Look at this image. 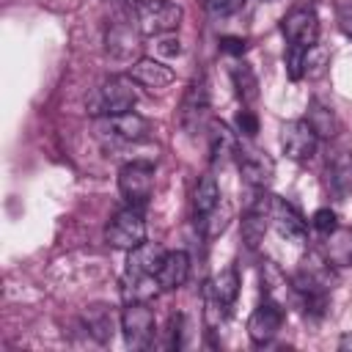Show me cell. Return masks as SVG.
<instances>
[{
  "instance_id": "1",
  "label": "cell",
  "mask_w": 352,
  "mask_h": 352,
  "mask_svg": "<svg viewBox=\"0 0 352 352\" xmlns=\"http://www.w3.org/2000/svg\"><path fill=\"white\" fill-rule=\"evenodd\" d=\"M248 209H256L286 242H305V234H308V223L302 220V214L283 198L267 192V190H258L253 204Z\"/></svg>"
},
{
  "instance_id": "2",
  "label": "cell",
  "mask_w": 352,
  "mask_h": 352,
  "mask_svg": "<svg viewBox=\"0 0 352 352\" xmlns=\"http://www.w3.org/2000/svg\"><path fill=\"white\" fill-rule=\"evenodd\" d=\"M138 104V82L129 74H113L85 99L91 116H118Z\"/></svg>"
},
{
  "instance_id": "3",
  "label": "cell",
  "mask_w": 352,
  "mask_h": 352,
  "mask_svg": "<svg viewBox=\"0 0 352 352\" xmlns=\"http://www.w3.org/2000/svg\"><path fill=\"white\" fill-rule=\"evenodd\" d=\"M292 286H294V300H300V297H330V292L336 286V267L327 264V258L322 253L311 250L297 264V270L292 275Z\"/></svg>"
},
{
  "instance_id": "4",
  "label": "cell",
  "mask_w": 352,
  "mask_h": 352,
  "mask_svg": "<svg viewBox=\"0 0 352 352\" xmlns=\"http://www.w3.org/2000/svg\"><path fill=\"white\" fill-rule=\"evenodd\" d=\"M104 239L110 248H118V250H132L138 248L140 242H146V220H143V209L140 206H124L118 209L107 228H104Z\"/></svg>"
},
{
  "instance_id": "5",
  "label": "cell",
  "mask_w": 352,
  "mask_h": 352,
  "mask_svg": "<svg viewBox=\"0 0 352 352\" xmlns=\"http://www.w3.org/2000/svg\"><path fill=\"white\" fill-rule=\"evenodd\" d=\"M118 192L129 206H146L154 192V162L132 160L118 170Z\"/></svg>"
},
{
  "instance_id": "6",
  "label": "cell",
  "mask_w": 352,
  "mask_h": 352,
  "mask_svg": "<svg viewBox=\"0 0 352 352\" xmlns=\"http://www.w3.org/2000/svg\"><path fill=\"white\" fill-rule=\"evenodd\" d=\"M234 160H236V168H239L242 179H245L250 187H256V190H264V187L272 182V176H275V160H272L264 148L253 146V140L239 138Z\"/></svg>"
},
{
  "instance_id": "7",
  "label": "cell",
  "mask_w": 352,
  "mask_h": 352,
  "mask_svg": "<svg viewBox=\"0 0 352 352\" xmlns=\"http://www.w3.org/2000/svg\"><path fill=\"white\" fill-rule=\"evenodd\" d=\"M121 333L129 349H146L154 344L157 319L148 302H126V308L121 311Z\"/></svg>"
},
{
  "instance_id": "8",
  "label": "cell",
  "mask_w": 352,
  "mask_h": 352,
  "mask_svg": "<svg viewBox=\"0 0 352 352\" xmlns=\"http://www.w3.org/2000/svg\"><path fill=\"white\" fill-rule=\"evenodd\" d=\"M179 124L187 135H198L204 132L212 121H209V88L204 77H195L184 96H182V110H179Z\"/></svg>"
},
{
  "instance_id": "9",
  "label": "cell",
  "mask_w": 352,
  "mask_h": 352,
  "mask_svg": "<svg viewBox=\"0 0 352 352\" xmlns=\"http://www.w3.org/2000/svg\"><path fill=\"white\" fill-rule=\"evenodd\" d=\"M182 6L173 0H148L138 6V30L146 36H162L173 33L182 25Z\"/></svg>"
},
{
  "instance_id": "10",
  "label": "cell",
  "mask_w": 352,
  "mask_h": 352,
  "mask_svg": "<svg viewBox=\"0 0 352 352\" xmlns=\"http://www.w3.org/2000/svg\"><path fill=\"white\" fill-rule=\"evenodd\" d=\"M280 33L286 36L289 44L311 50L319 41V16L314 6H294L283 19H280Z\"/></svg>"
},
{
  "instance_id": "11",
  "label": "cell",
  "mask_w": 352,
  "mask_h": 352,
  "mask_svg": "<svg viewBox=\"0 0 352 352\" xmlns=\"http://www.w3.org/2000/svg\"><path fill=\"white\" fill-rule=\"evenodd\" d=\"M316 146H319V135L314 132V126L305 121V118H294V121H286L283 129H280V148L289 160L294 162H305L316 154Z\"/></svg>"
},
{
  "instance_id": "12",
  "label": "cell",
  "mask_w": 352,
  "mask_h": 352,
  "mask_svg": "<svg viewBox=\"0 0 352 352\" xmlns=\"http://www.w3.org/2000/svg\"><path fill=\"white\" fill-rule=\"evenodd\" d=\"M280 324H283V305L264 297V302L248 319V336L256 346H264L278 336Z\"/></svg>"
},
{
  "instance_id": "13",
  "label": "cell",
  "mask_w": 352,
  "mask_h": 352,
  "mask_svg": "<svg viewBox=\"0 0 352 352\" xmlns=\"http://www.w3.org/2000/svg\"><path fill=\"white\" fill-rule=\"evenodd\" d=\"M99 126L107 129L113 138H121L126 143H140V140L151 138V124L135 110H126V113H118V116H102Z\"/></svg>"
},
{
  "instance_id": "14",
  "label": "cell",
  "mask_w": 352,
  "mask_h": 352,
  "mask_svg": "<svg viewBox=\"0 0 352 352\" xmlns=\"http://www.w3.org/2000/svg\"><path fill=\"white\" fill-rule=\"evenodd\" d=\"M319 253L333 264L336 270L352 267V228L349 226H336L330 234H322V248Z\"/></svg>"
},
{
  "instance_id": "15",
  "label": "cell",
  "mask_w": 352,
  "mask_h": 352,
  "mask_svg": "<svg viewBox=\"0 0 352 352\" xmlns=\"http://www.w3.org/2000/svg\"><path fill=\"white\" fill-rule=\"evenodd\" d=\"M129 77L143 85V88H151V91H160V88H168L173 82V69L165 66L160 58H138L132 66H129Z\"/></svg>"
},
{
  "instance_id": "16",
  "label": "cell",
  "mask_w": 352,
  "mask_h": 352,
  "mask_svg": "<svg viewBox=\"0 0 352 352\" xmlns=\"http://www.w3.org/2000/svg\"><path fill=\"white\" fill-rule=\"evenodd\" d=\"M190 278V256L184 250H168L160 270H157V280L162 292H176L187 283Z\"/></svg>"
},
{
  "instance_id": "17",
  "label": "cell",
  "mask_w": 352,
  "mask_h": 352,
  "mask_svg": "<svg viewBox=\"0 0 352 352\" xmlns=\"http://www.w3.org/2000/svg\"><path fill=\"white\" fill-rule=\"evenodd\" d=\"M165 253L168 250L162 245H157V242H140L138 248L129 250L124 275H154L157 278V270H160Z\"/></svg>"
},
{
  "instance_id": "18",
  "label": "cell",
  "mask_w": 352,
  "mask_h": 352,
  "mask_svg": "<svg viewBox=\"0 0 352 352\" xmlns=\"http://www.w3.org/2000/svg\"><path fill=\"white\" fill-rule=\"evenodd\" d=\"M327 187L341 201L352 195V154L349 151H336L327 160Z\"/></svg>"
},
{
  "instance_id": "19",
  "label": "cell",
  "mask_w": 352,
  "mask_h": 352,
  "mask_svg": "<svg viewBox=\"0 0 352 352\" xmlns=\"http://www.w3.org/2000/svg\"><path fill=\"white\" fill-rule=\"evenodd\" d=\"M236 143H239V135L231 132L223 121L209 124V160H212V165H223L228 157H234Z\"/></svg>"
},
{
  "instance_id": "20",
  "label": "cell",
  "mask_w": 352,
  "mask_h": 352,
  "mask_svg": "<svg viewBox=\"0 0 352 352\" xmlns=\"http://www.w3.org/2000/svg\"><path fill=\"white\" fill-rule=\"evenodd\" d=\"M82 322H85V330H88L99 344H107V341L113 338V333H116V314H113L110 305H102V302L88 305V308L82 311Z\"/></svg>"
},
{
  "instance_id": "21",
  "label": "cell",
  "mask_w": 352,
  "mask_h": 352,
  "mask_svg": "<svg viewBox=\"0 0 352 352\" xmlns=\"http://www.w3.org/2000/svg\"><path fill=\"white\" fill-rule=\"evenodd\" d=\"M220 201H223V195H220L217 179H214L212 173L201 176V179H198V184H195V192H192V212H195V217H198V220H204L209 212H214V209H217V204H220Z\"/></svg>"
},
{
  "instance_id": "22",
  "label": "cell",
  "mask_w": 352,
  "mask_h": 352,
  "mask_svg": "<svg viewBox=\"0 0 352 352\" xmlns=\"http://www.w3.org/2000/svg\"><path fill=\"white\" fill-rule=\"evenodd\" d=\"M228 74H231L234 94L239 96V102H242V104H250V102H256V99H258V77H256V72H253L245 60L231 63Z\"/></svg>"
},
{
  "instance_id": "23",
  "label": "cell",
  "mask_w": 352,
  "mask_h": 352,
  "mask_svg": "<svg viewBox=\"0 0 352 352\" xmlns=\"http://www.w3.org/2000/svg\"><path fill=\"white\" fill-rule=\"evenodd\" d=\"M261 286H264V297L267 300H275V302H286L289 297H294V286L292 280H286V275L272 264V261H264L261 267Z\"/></svg>"
},
{
  "instance_id": "24",
  "label": "cell",
  "mask_w": 352,
  "mask_h": 352,
  "mask_svg": "<svg viewBox=\"0 0 352 352\" xmlns=\"http://www.w3.org/2000/svg\"><path fill=\"white\" fill-rule=\"evenodd\" d=\"M209 286H212V292L220 297V302L231 311V305H234L236 297H239V272H236L234 267H226V270H220V272L209 280Z\"/></svg>"
},
{
  "instance_id": "25",
  "label": "cell",
  "mask_w": 352,
  "mask_h": 352,
  "mask_svg": "<svg viewBox=\"0 0 352 352\" xmlns=\"http://www.w3.org/2000/svg\"><path fill=\"white\" fill-rule=\"evenodd\" d=\"M305 121L314 126V132H316L319 138H333L336 129H338L336 113H333L327 104H319V102H311V107H308V118H305Z\"/></svg>"
},
{
  "instance_id": "26",
  "label": "cell",
  "mask_w": 352,
  "mask_h": 352,
  "mask_svg": "<svg viewBox=\"0 0 352 352\" xmlns=\"http://www.w3.org/2000/svg\"><path fill=\"white\" fill-rule=\"evenodd\" d=\"M135 47H138V38H135V33H132L129 28L116 25V28L107 33V52H110L113 58H129V55L135 52Z\"/></svg>"
},
{
  "instance_id": "27",
  "label": "cell",
  "mask_w": 352,
  "mask_h": 352,
  "mask_svg": "<svg viewBox=\"0 0 352 352\" xmlns=\"http://www.w3.org/2000/svg\"><path fill=\"white\" fill-rule=\"evenodd\" d=\"M267 228H270V223H267L256 209H248V212H245V217H242V239L248 242V248H256V245L264 239Z\"/></svg>"
},
{
  "instance_id": "28",
  "label": "cell",
  "mask_w": 352,
  "mask_h": 352,
  "mask_svg": "<svg viewBox=\"0 0 352 352\" xmlns=\"http://www.w3.org/2000/svg\"><path fill=\"white\" fill-rule=\"evenodd\" d=\"M226 316H228V308L220 302V297L212 292V286H209V280H206V283H204V319H206V324L214 330V327L223 324Z\"/></svg>"
},
{
  "instance_id": "29",
  "label": "cell",
  "mask_w": 352,
  "mask_h": 352,
  "mask_svg": "<svg viewBox=\"0 0 352 352\" xmlns=\"http://www.w3.org/2000/svg\"><path fill=\"white\" fill-rule=\"evenodd\" d=\"M305 55H308L305 47L289 44V50H286V74H289V80H302L305 77Z\"/></svg>"
},
{
  "instance_id": "30",
  "label": "cell",
  "mask_w": 352,
  "mask_h": 352,
  "mask_svg": "<svg viewBox=\"0 0 352 352\" xmlns=\"http://www.w3.org/2000/svg\"><path fill=\"white\" fill-rule=\"evenodd\" d=\"M234 124H236V135L245 138V140H253V138L258 135V116H256L253 110H248V107H242V110L236 113Z\"/></svg>"
},
{
  "instance_id": "31",
  "label": "cell",
  "mask_w": 352,
  "mask_h": 352,
  "mask_svg": "<svg viewBox=\"0 0 352 352\" xmlns=\"http://www.w3.org/2000/svg\"><path fill=\"white\" fill-rule=\"evenodd\" d=\"M336 226H338V217H336V212H333V209H327V206L316 209V212H314V217H311V228H314L319 236H322V234H330Z\"/></svg>"
},
{
  "instance_id": "32",
  "label": "cell",
  "mask_w": 352,
  "mask_h": 352,
  "mask_svg": "<svg viewBox=\"0 0 352 352\" xmlns=\"http://www.w3.org/2000/svg\"><path fill=\"white\" fill-rule=\"evenodd\" d=\"M324 63H327V52L319 44H314L308 50V55H305V74L308 77H319L324 72Z\"/></svg>"
},
{
  "instance_id": "33",
  "label": "cell",
  "mask_w": 352,
  "mask_h": 352,
  "mask_svg": "<svg viewBox=\"0 0 352 352\" xmlns=\"http://www.w3.org/2000/svg\"><path fill=\"white\" fill-rule=\"evenodd\" d=\"M157 41V55H165V58H176L182 52V41L173 36V33H162V36H154Z\"/></svg>"
},
{
  "instance_id": "34",
  "label": "cell",
  "mask_w": 352,
  "mask_h": 352,
  "mask_svg": "<svg viewBox=\"0 0 352 352\" xmlns=\"http://www.w3.org/2000/svg\"><path fill=\"white\" fill-rule=\"evenodd\" d=\"M242 3H245V0H206V11H209L212 16H228V14H234Z\"/></svg>"
},
{
  "instance_id": "35",
  "label": "cell",
  "mask_w": 352,
  "mask_h": 352,
  "mask_svg": "<svg viewBox=\"0 0 352 352\" xmlns=\"http://www.w3.org/2000/svg\"><path fill=\"white\" fill-rule=\"evenodd\" d=\"M245 50H248V41L242 36H223L220 38V52H226V55L239 58V55H245Z\"/></svg>"
},
{
  "instance_id": "36",
  "label": "cell",
  "mask_w": 352,
  "mask_h": 352,
  "mask_svg": "<svg viewBox=\"0 0 352 352\" xmlns=\"http://www.w3.org/2000/svg\"><path fill=\"white\" fill-rule=\"evenodd\" d=\"M338 28H341V33L346 38H352V3L338 8Z\"/></svg>"
},
{
  "instance_id": "37",
  "label": "cell",
  "mask_w": 352,
  "mask_h": 352,
  "mask_svg": "<svg viewBox=\"0 0 352 352\" xmlns=\"http://www.w3.org/2000/svg\"><path fill=\"white\" fill-rule=\"evenodd\" d=\"M338 349H341V352H352V333H344V336L338 338Z\"/></svg>"
},
{
  "instance_id": "38",
  "label": "cell",
  "mask_w": 352,
  "mask_h": 352,
  "mask_svg": "<svg viewBox=\"0 0 352 352\" xmlns=\"http://www.w3.org/2000/svg\"><path fill=\"white\" fill-rule=\"evenodd\" d=\"M132 3H138V6H143V3H148V0H132Z\"/></svg>"
}]
</instances>
